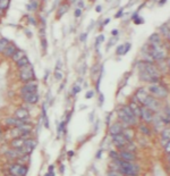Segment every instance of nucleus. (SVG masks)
<instances>
[{"instance_id": "nucleus-1", "label": "nucleus", "mask_w": 170, "mask_h": 176, "mask_svg": "<svg viewBox=\"0 0 170 176\" xmlns=\"http://www.w3.org/2000/svg\"><path fill=\"white\" fill-rule=\"evenodd\" d=\"M115 162L119 166V170L127 176H137L140 173V166L138 165H135L133 162H124V160H115Z\"/></svg>"}, {"instance_id": "nucleus-2", "label": "nucleus", "mask_w": 170, "mask_h": 176, "mask_svg": "<svg viewBox=\"0 0 170 176\" xmlns=\"http://www.w3.org/2000/svg\"><path fill=\"white\" fill-rule=\"evenodd\" d=\"M148 90L150 91V93L152 94V97L154 98H160V99H163L168 95V89L166 88L164 85H160V84H151L148 85Z\"/></svg>"}, {"instance_id": "nucleus-3", "label": "nucleus", "mask_w": 170, "mask_h": 176, "mask_svg": "<svg viewBox=\"0 0 170 176\" xmlns=\"http://www.w3.org/2000/svg\"><path fill=\"white\" fill-rule=\"evenodd\" d=\"M35 75H34V69L32 65H27V66L23 67L21 68V72H19V79L22 80L23 82H32L34 80Z\"/></svg>"}, {"instance_id": "nucleus-4", "label": "nucleus", "mask_w": 170, "mask_h": 176, "mask_svg": "<svg viewBox=\"0 0 170 176\" xmlns=\"http://www.w3.org/2000/svg\"><path fill=\"white\" fill-rule=\"evenodd\" d=\"M142 105H143L145 108H148V110H151L152 113L158 111V110L160 109V102H159V100L150 94H148V97L144 99V101L142 102Z\"/></svg>"}, {"instance_id": "nucleus-5", "label": "nucleus", "mask_w": 170, "mask_h": 176, "mask_svg": "<svg viewBox=\"0 0 170 176\" xmlns=\"http://www.w3.org/2000/svg\"><path fill=\"white\" fill-rule=\"evenodd\" d=\"M9 173L13 176H26L27 174V167L21 164H14L9 167Z\"/></svg>"}, {"instance_id": "nucleus-6", "label": "nucleus", "mask_w": 170, "mask_h": 176, "mask_svg": "<svg viewBox=\"0 0 170 176\" xmlns=\"http://www.w3.org/2000/svg\"><path fill=\"white\" fill-rule=\"evenodd\" d=\"M112 142L113 144L119 149H126L127 146L131 143L129 141H127L125 136L123 134H117V135H112Z\"/></svg>"}, {"instance_id": "nucleus-7", "label": "nucleus", "mask_w": 170, "mask_h": 176, "mask_svg": "<svg viewBox=\"0 0 170 176\" xmlns=\"http://www.w3.org/2000/svg\"><path fill=\"white\" fill-rule=\"evenodd\" d=\"M117 115H118L119 119H120L121 122H124L127 126H133V125L137 124V118L136 117H129V116H128V115H126L125 113H124L121 109H118Z\"/></svg>"}, {"instance_id": "nucleus-8", "label": "nucleus", "mask_w": 170, "mask_h": 176, "mask_svg": "<svg viewBox=\"0 0 170 176\" xmlns=\"http://www.w3.org/2000/svg\"><path fill=\"white\" fill-rule=\"evenodd\" d=\"M140 117L142 118L145 123H151V122L153 120V118H154V115H153V113H152L151 110H148V108L143 107V108H141Z\"/></svg>"}, {"instance_id": "nucleus-9", "label": "nucleus", "mask_w": 170, "mask_h": 176, "mask_svg": "<svg viewBox=\"0 0 170 176\" xmlns=\"http://www.w3.org/2000/svg\"><path fill=\"white\" fill-rule=\"evenodd\" d=\"M37 82H29L26 83L22 88L21 92L22 94H26V93H32V92H37Z\"/></svg>"}, {"instance_id": "nucleus-10", "label": "nucleus", "mask_w": 170, "mask_h": 176, "mask_svg": "<svg viewBox=\"0 0 170 176\" xmlns=\"http://www.w3.org/2000/svg\"><path fill=\"white\" fill-rule=\"evenodd\" d=\"M119 159L120 160H124V162H132L136 159V156L132 151H127V150H123L120 154H119Z\"/></svg>"}, {"instance_id": "nucleus-11", "label": "nucleus", "mask_w": 170, "mask_h": 176, "mask_svg": "<svg viewBox=\"0 0 170 176\" xmlns=\"http://www.w3.org/2000/svg\"><path fill=\"white\" fill-rule=\"evenodd\" d=\"M39 94L37 92H32V93H26V94H23V99L24 101L27 103H31V105H34L39 101Z\"/></svg>"}, {"instance_id": "nucleus-12", "label": "nucleus", "mask_w": 170, "mask_h": 176, "mask_svg": "<svg viewBox=\"0 0 170 176\" xmlns=\"http://www.w3.org/2000/svg\"><path fill=\"white\" fill-rule=\"evenodd\" d=\"M29 116H30L29 110L25 109V108H18L15 111V118L18 120H26Z\"/></svg>"}, {"instance_id": "nucleus-13", "label": "nucleus", "mask_w": 170, "mask_h": 176, "mask_svg": "<svg viewBox=\"0 0 170 176\" xmlns=\"http://www.w3.org/2000/svg\"><path fill=\"white\" fill-rule=\"evenodd\" d=\"M148 43L152 47H156V45H162V41H161V37L159 33H153L151 34V37L148 38Z\"/></svg>"}, {"instance_id": "nucleus-14", "label": "nucleus", "mask_w": 170, "mask_h": 176, "mask_svg": "<svg viewBox=\"0 0 170 176\" xmlns=\"http://www.w3.org/2000/svg\"><path fill=\"white\" fill-rule=\"evenodd\" d=\"M123 125L120 124V123H115V124H112L109 127V133H110L111 135H117V134H121L123 132Z\"/></svg>"}, {"instance_id": "nucleus-15", "label": "nucleus", "mask_w": 170, "mask_h": 176, "mask_svg": "<svg viewBox=\"0 0 170 176\" xmlns=\"http://www.w3.org/2000/svg\"><path fill=\"white\" fill-rule=\"evenodd\" d=\"M135 97H136V100L142 103L143 101H144V99L148 97V92H146V90H145L144 88H140L137 91H136Z\"/></svg>"}, {"instance_id": "nucleus-16", "label": "nucleus", "mask_w": 170, "mask_h": 176, "mask_svg": "<svg viewBox=\"0 0 170 176\" xmlns=\"http://www.w3.org/2000/svg\"><path fill=\"white\" fill-rule=\"evenodd\" d=\"M16 50H17V48H16L15 44L13 43H9L8 44V47L6 48V50L4 51V55H5V57H13V55L16 52Z\"/></svg>"}, {"instance_id": "nucleus-17", "label": "nucleus", "mask_w": 170, "mask_h": 176, "mask_svg": "<svg viewBox=\"0 0 170 176\" xmlns=\"http://www.w3.org/2000/svg\"><path fill=\"white\" fill-rule=\"evenodd\" d=\"M160 31H161V33L163 34V37H166L167 40H169V23H164L163 25L160 26Z\"/></svg>"}, {"instance_id": "nucleus-18", "label": "nucleus", "mask_w": 170, "mask_h": 176, "mask_svg": "<svg viewBox=\"0 0 170 176\" xmlns=\"http://www.w3.org/2000/svg\"><path fill=\"white\" fill-rule=\"evenodd\" d=\"M129 108H131V110L133 111L134 116L137 118L140 117V114H141V108L136 105L135 102H131V105H129Z\"/></svg>"}, {"instance_id": "nucleus-19", "label": "nucleus", "mask_w": 170, "mask_h": 176, "mask_svg": "<svg viewBox=\"0 0 170 176\" xmlns=\"http://www.w3.org/2000/svg\"><path fill=\"white\" fill-rule=\"evenodd\" d=\"M23 57H25V52L23 51V50H21V49H17L15 53L13 55L11 58H13V60H14L15 63H17V61H18L19 59H22Z\"/></svg>"}, {"instance_id": "nucleus-20", "label": "nucleus", "mask_w": 170, "mask_h": 176, "mask_svg": "<svg viewBox=\"0 0 170 176\" xmlns=\"http://www.w3.org/2000/svg\"><path fill=\"white\" fill-rule=\"evenodd\" d=\"M16 65H17V67L21 69V68H23V67L27 66V65H30V61H29V58L25 56V57H23L22 59H19L17 63H16Z\"/></svg>"}, {"instance_id": "nucleus-21", "label": "nucleus", "mask_w": 170, "mask_h": 176, "mask_svg": "<svg viewBox=\"0 0 170 176\" xmlns=\"http://www.w3.org/2000/svg\"><path fill=\"white\" fill-rule=\"evenodd\" d=\"M24 141H25V140L22 139V138H17V139L13 140L11 146L15 148V149H19V148H22L23 146H24Z\"/></svg>"}, {"instance_id": "nucleus-22", "label": "nucleus", "mask_w": 170, "mask_h": 176, "mask_svg": "<svg viewBox=\"0 0 170 176\" xmlns=\"http://www.w3.org/2000/svg\"><path fill=\"white\" fill-rule=\"evenodd\" d=\"M9 43H10V42H9L8 39H6V38H1V39H0V52L4 53V51L6 50V48L8 47V44Z\"/></svg>"}, {"instance_id": "nucleus-23", "label": "nucleus", "mask_w": 170, "mask_h": 176, "mask_svg": "<svg viewBox=\"0 0 170 176\" xmlns=\"http://www.w3.org/2000/svg\"><path fill=\"white\" fill-rule=\"evenodd\" d=\"M121 134L127 139V141L132 142V140H133V131L132 130H123Z\"/></svg>"}, {"instance_id": "nucleus-24", "label": "nucleus", "mask_w": 170, "mask_h": 176, "mask_svg": "<svg viewBox=\"0 0 170 176\" xmlns=\"http://www.w3.org/2000/svg\"><path fill=\"white\" fill-rule=\"evenodd\" d=\"M161 136H162V140H164L166 142H169L170 139V130L167 127V128H163L162 132H161Z\"/></svg>"}, {"instance_id": "nucleus-25", "label": "nucleus", "mask_w": 170, "mask_h": 176, "mask_svg": "<svg viewBox=\"0 0 170 176\" xmlns=\"http://www.w3.org/2000/svg\"><path fill=\"white\" fill-rule=\"evenodd\" d=\"M5 123H6V125H9V126H17L18 119H16L15 117H8L5 119Z\"/></svg>"}, {"instance_id": "nucleus-26", "label": "nucleus", "mask_w": 170, "mask_h": 176, "mask_svg": "<svg viewBox=\"0 0 170 176\" xmlns=\"http://www.w3.org/2000/svg\"><path fill=\"white\" fill-rule=\"evenodd\" d=\"M68 8H69V6L66 5V4H65V5H61V6L59 7V9H58V14H57V16H58V17H61L64 14H66L67 10H68Z\"/></svg>"}, {"instance_id": "nucleus-27", "label": "nucleus", "mask_w": 170, "mask_h": 176, "mask_svg": "<svg viewBox=\"0 0 170 176\" xmlns=\"http://www.w3.org/2000/svg\"><path fill=\"white\" fill-rule=\"evenodd\" d=\"M138 130H140V132L142 134H144V135H150L151 134V131H150V128H148L146 125H140V127H138Z\"/></svg>"}, {"instance_id": "nucleus-28", "label": "nucleus", "mask_w": 170, "mask_h": 176, "mask_svg": "<svg viewBox=\"0 0 170 176\" xmlns=\"http://www.w3.org/2000/svg\"><path fill=\"white\" fill-rule=\"evenodd\" d=\"M9 1L8 0H0V9L4 10V9H7L9 7Z\"/></svg>"}, {"instance_id": "nucleus-29", "label": "nucleus", "mask_w": 170, "mask_h": 176, "mask_svg": "<svg viewBox=\"0 0 170 176\" xmlns=\"http://www.w3.org/2000/svg\"><path fill=\"white\" fill-rule=\"evenodd\" d=\"M116 52H117V55H119V56L125 55V44H120V45H118V48H117Z\"/></svg>"}, {"instance_id": "nucleus-30", "label": "nucleus", "mask_w": 170, "mask_h": 176, "mask_svg": "<svg viewBox=\"0 0 170 176\" xmlns=\"http://www.w3.org/2000/svg\"><path fill=\"white\" fill-rule=\"evenodd\" d=\"M37 7H39V2L37 1H31L30 4L26 6L27 9H37Z\"/></svg>"}, {"instance_id": "nucleus-31", "label": "nucleus", "mask_w": 170, "mask_h": 176, "mask_svg": "<svg viewBox=\"0 0 170 176\" xmlns=\"http://www.w3.org/2000/svg\"><path fill=\"white\" fill-rule=\"evenodd\" d=\"M81 90H82V88L80 87V85H78V84H77V83H76L74 87H73V90H72V93H73V94H76V93H78V92H80Z\"/></svg>"}, {"instance_id": "nucleus-32", "label": "nucleus", "mask_w": 170, "mask_h": 176, "mask_svg": "<svg viewBox=\"0 0 170 176\" xmlns=\"http://www.w3.org/2000/svg\"><path fill=\"white\" fill-rule=\"evenodd\" d=\"M104 41V35L103 34H101V35H99V37L96 38V41H95V47L98 48V45L99 43H101V42H103Z\"/></svg>"}, {"instance_id": "nucleus-33", "label": "nucleus", "mask_w": 170, "mask_h": 176, "mask_svg": "<svg viewBox=\"0 0 170 176\" xmlns=\"http://www.w3.org/2000/svg\"><path fill=\"white\" fill-rule=\"evenodd\" d=\"M109 156H110V157L112 158V159H113V160H118V159H119L118 152H115V151H110V152H109Z\"/></svg>"}, {"instance_id": "nucleus-34", "label": "nucleus", "mask_w": 170, "mask_h": 176, "mask_svg": "<svg viewBox=\"0 0 170 176\" xmlns=\"http://www.w3.org/2000/svg\"><path fill=\"white\" fill-rule=\"evenodd\" d=\"M62 76H64V75H62V73H61L60 71H56V72H55V77H56V80L59 81V80L62 79Z\"/></svg>"}, {"instance_id": "nucleus-35", "label": "nucleus", "mask_w": 170, "mask_h": 176, "mask_svg": "<svg viewBox=\"0 0 170 176\" xmlns=\"http://www.w3.org/2000/svg\"><path fill=\"white\" fill-rule=\"evenodd\" d=\"M108 176H124V175H123V174H120L119 172H116V170H111V172H109Z\"/></svg>"}, {"instance_id": "nucleus-36", "label": "nucleus", "mask_w": 170, "mask_h": 176, "mask_svg": "<svg viewBox=\"0 0 170 176\" xmlns=\"http://www.w3.org/2000/svg\"><path fill=\"white\" fill-rule=\"evenodd\" d=\"M116 41H117V38H112V39H111V40H110V42H109V43L107 44V48L109 49V48H110L111 45H113V44L116 43Z\"/></svg>"}, {"instance_id": "nucleus-37", "label": "nucleus", "mask_w": 170, "mask_h": 176, "mask_svg": "<svg viewBox=\"0 0 170 176\" xmlns=\"http://www.w3.org/2000/svg\"><path fill=\"white\" fill-rule=\"evenodd\" d=\"M61 132H65V122H62V123L59 125V127H58V133H61Z\"/></svg>"}, {"instance_id": "nucleus-38", "label": "nucleus", "mask_w": 170, "mask_h": 176, "mask_svg": "<svg viewBox=\"0 0 170 176\" xmlns=\"http://www.w3.org/2000/svg\"><path fill=\"white\" fill-rule=\"evenodd\" d=\"M143 22H144V19H143L142 17H136V18L134 19V23H135V24H142Z\"/></svg>"}, {"instance_id": "nucleus-39", "label": "nucleus", "mask_w": 170, "mask_h": 176, "mask_svg": "<svg viewBox=\"0 0 170 176\" xmlns=\"http://www.w3.org/2000/svg\"><path fill=\"white\" fill-rule=\"evenodd\" d=\"M93 95H94V91H88L86 94H85V98H86V99H90V98H92Z\"/></svg>"}, {"instance_id": "nucleus-40", "label": "nucleus", "mask_w": 170, "mask_h": 176, "mask_svg": "<svg viewBox=\"0 0 170 176\" xmlns=\"http://www.w3.org/2000/svg\"><path fill=\"white\" fill-rule=\"evenodd\" d=\"M41 43H42V48L43 49H47V40H45V38H42V40H41Z\"/></svg>"}, {"instance_id": "nucleus-41", "label": "nucleus", "mask_w": 170, "mask_h": 176, "mask_svg": "<svg viewBox=\"0 0 170 176\" xmlns=\"http://www.w3.org/2000/svg\"><path fill=\"white\" fill-rule=\"evenodd\" d=\"M82 15V9H80V8H77L76 10H75V16L76 17H80Z\"/></svg>"}, {"instance_id": "nucleus-42", "label": "nucleus", "mask_w": 170, "mask_h": 176, "mask_svg": "<svg viewBox=\"0 0 170 176\" xmlns=\"http://www.w3.org/2000/svg\"><path fill=\"white\" fill-rule=\"evenodd\" d=\"M131 47H132V44L131 43H126L125 44V53H127V52L131 50Z\"/></svg>"}, {"instance_id": "nucleus-43", "label": "nucleus", "mask_w": 170, "mask_h": 176, "mask_svg": "<svg viewBox=\"0 0 170 176\" xmlns=\"http://www.w3.org/2000/svg\"><path fill=\"white\" fill-rule=\"evenodd\" d=\"M164 115L169 117V105H166V108H164Z\"/></svg>"}, {"instance_id": "nucleus-44", "label": "nucleus", "mask_w": 170, "mask_h": 176, "mask_svg": "<svg viewBox=\"0 0 170 176\" xmlns=\"http://www.w3.org/2000/svg\"><path fill=\"white\" fill-rule=\"evenodd\" d=\"M86 37H88V33H83V34H81V37H80L81 41H85V40H86Z\"/></svg>"}, {"instance_id": "nucleus-45", "label": "nucleus", "mask_w": 170, "mask_h": 176, "mask_svg": "<svg viewBox=\"0 0 170 176\" xmlns=\"http://www.w3.org/2000/svg\"><path fill=\"white\" fill-rule=\"evenodd\" d=\"M77 6L80 7V9H82V8H84V1H77Z\"/></svg>"}, {"instance_id": "nucleus-46", "label": "nucleus", "mask_w": 170, "mask_h": 176, "mask_svg": "<svg viewBox=\"0 0 170 176\" xmlns=\"http://www.w3.org/2000/svg\"><path fill=\"white\" fill-rule=\"evenodd\" d=\"M121 16H123V9H120L118 13L115 15V17H116V18H119V17H121Z\"/></svg>"}, {"instance_id": "nucleus-47", "label": "nucleus", "mask_w": 170, "mask_h": 176, "mask_svg": "<svg viewBox=\"0 0 170 176\" xmlns=\"http://www.w3.org/2000/svg\"><path fill=\"white\" fill-rule=\"evenodd\" d=\"M29 19H30L31 24H33V25H37V22H35V19H34L33 17H31V16H29Z\"/></svg>"}, {"instance_id": "nucleus-48", "label": "nucleus", "mask_w": 170, "mask_h": 176, "mask_svg": "<svg viewBox=\"0 0 170 176\" xmlns=\"http://www.w3.org/2000/svg\"><path fill=\"white\" fill-rule=\"evenodd\" d=\"M164 151H166L167 154H169V142H167V144L164 146Z\"/></svg>"}, {"instance_id": "nucleus-49", "label": "nucleus", "mask_w": 170, "mask_h": 176, "mask_svg": "<svg viewBox=\"0 0 170 176\" xmlns=\"http://www.w3.org/2000/svg\"><path fill=\"white\" fill-rule=\"evenodd\" d=\"M118 30H112V32H111V34H112V35H113V37H116V35H118Z\"/></svg>"}, {"instance_id": "nucleus-50", "label": "nucleus", "mask_w": 170, "mask_h": 176, "mask_svg": "<svg viewBox=\"0 0 170 176\" xmlns=\"http://www.w3.org/2000/svg\"><path fill=\"white\" fill-rule=\"evenodd\" d=\"M100 105H102V102H103V100H104V98H103V94L102 93H100Z\"/></svg>"}, {"instance_id": "nucleus-51", "label": "nucleus", "mask_w": 170, "mask_h": 176, "mask_svg": "<svg viewBox=\"0 0 170 176\" xmlns=\"http://www.w3.org/2000/svg\"><path fill=\"white\" fill-rule=\"evenodd\" d=\"M101 154H102V149H101V150H99V151H98V154H96V158H98V159H99V158H100V157H101Z\"/></svg>"}, {"instance_id": "nucleus-52", "label": "nucleus", "mask_w": 170, "mask_h": 176, "mask_svg": "<svg viewBox=\"0 0 170 176\" xmlns=\"http://www.w3.org/2000/svg\"><path fill=\"white\" fill-rule=\"evenodd\" d=\"M110 114H109V115H107V118H105V123H107V124H109V123H110V122H109V120H110Z\"/></svg>"}, {"instance_id": "nucleus-53", "label": "nucleus", "mask_w": 170, "mask_h": 176, "mask_svg": "<svg viewBox=\"0 0 170 176\" xmlns=\"http://www.w3.org/2000/svg\"><path fill=\"white\" fill-rule=\"evenodd\" d=\"M101 9H102V7H101V6H99V5H98V6L95 7L96 13H100V12H101Z\"/></svg>"}, {"instance_id": "nucleus-54", "label": "nucleus", "mask_w": 170, "mask_h": 176, "mask_svg": "<svg viewBox=\"0 0 170 176\" xmlns=\"http://www.w3.org/2000/svg\"><path fill=\"white\" fill-rule=\"evenodd\" d=\"M44 176H55V173H53V172H48Z\"/></svg>"}, {"instance_id": "nucleus-55", "label": "nucleus", "mask_w": 170, "mask_h": 176, "mask_svg": "<svg viewBox=\"0 0 170 176\" xmlns=\"http://www.w3.org/2000/svg\"><path fill=\"white\" fill-rule=\"evenodd\" d=\"M110 22V18H107V19H105V21H104V23H103V25H107V24H108V23Z\"/></svg>"}, {"instance_id": "nucleus-56", "label": "nucleus", "mask_w": 170, "mask_h": 176, "mask_svg": "<svg viewBox=\"0 0 170 176\" xmlns=\"http://www.w3.org/2000/svg\"><path fill=\"white\" fill-rule=\"evenodd\" d=\"M68 156H69V157L74 156V151H68Z\"/></svg>"}, {"instance_id": "nucleus-57", "label": "nucleus", "mask_w": 170, "mask_h": 176, "mask_svg": "<svg viewBox=\"0 0 170 176\" xmlns=\"http://www.w3.org/2000/svg\"><path fill=\"white\" fill-rule=\"evenodd\" d=\"M52 170H53V166H50V167H49V172H52Z\"/></svg>"}, {"instance_id": "nucleus-58", "label": "nucleus", "mask_w": 170, "mask_h": 176, "mask_svg": "<svg viewBox=\"0 0 170 176\" xmlns=\"http://www.w3.org/2000/svg\"><path fill=\"white\" fill-rule=\"evenodd\" d=\"M64 170H65V167H64V166H61V168H60V172H61V173H62V172H64Z\"/></svg>"}, {"instance_id": "nucleus-59", "label": "nucleus", "mask_w": 170, "mask_h": 176, "mask_svg": "<svg viewBox=\"0 0 170 176\" xmlns=\"http://www.w3.org/2000/svg\"><path fill=\"white\" fill-rule=\"evenodd\" d=\"M2 14V10H1V9H0V15Z\"/></svg>"}, {"instance_id": "nucleus-60", "label": "nucleus", "mask_w": 170, "mask_h": 176, "mask_svg": "<svg viewBox=\"0 0 170 176\" xmlns=\"http://www.w3.org/2000/svg\"><path fill=\"white\" fill-rule=\"evenodd\" d=\"M0 133H1V128H0Z\"/></svg>"}, {"instance_id": "nucleus-61", "label": "nucleus", "mask_w": 170, "mask_h": 176, "mask_svg": "<svg viewBox=\"0 0 170 176\" xmlns=\"http://www.w3.org/2000/svg\"><path fill=\"white\" fill-rule=\"evenodd\" d=\"M8 176H13V175H8Z\"/></svg>"}]
</instances>
